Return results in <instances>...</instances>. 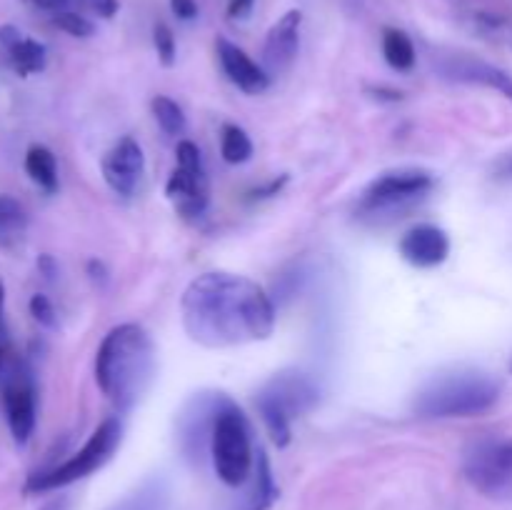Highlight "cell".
Segmentation results:
<instances>
[{
	"label": "cell",
	"instance_id": "ba28073f",
	"mask_svg": "<svg viewBox=\"0 0 512 510\" xmlns=\"http://www.w3.org/2000/svg\"><path fill=\"white\" fill-rule=\"evenodd\" d=\"M433 173L420 168H400L378 175L360 195V213H388V210L408 208L433 190Z\"/></svg>",
	"mask_w": 512,
	"mask_h": 510
},
{
	"label": "cell",
	"instance_id": "52a82bcc",
	"mask_svg": "<svg viewBox=\"0 0 512 510\" xmlns=\"http://www.w3.org/2000/svg\"><path fill=\"white\" fill-rule=\"evenodd\" d=\"M463 473L490 500H512V440L480 438L463 455Z\"/></svg>",
	"mask_w": 512,
	"mask_h": 510
},
{
	"label": "cell",
	"instance_id": "7c38bea8",
	"mask_svg": "<svg viewBox=\"0 0 512 510\" xmlns=\"http://www.w3.org/2000/svg\"><path fill=\"white\" fill-rule=\"evenodd\" d=\"M398 253L413 268H438L450 255V238L433 223H420L405 230L398 243Z\"/></svg>",
	"mask_w": 512,
	"mask_h": 510
},
{
	"label": "cell",
	"instance_id": "f546056e",
	"mask_svg": "<svg viewBox=\"0 0 512 510\" xmlns=\"http://www.w3.org/2000/svg\"><path fill=\"white\" fill-rule=\"evenodd\" d=\"M28 3L40 10H48V13H60V10H68L70 0H28Z\"/></svg>",
	"mask_w": 512,
	"mask_h": 510
},
{
	"label": "cell",
	"instance_id": "2e32d148",
	"mask_svg": "<svg viewBox=\"0 0 512 510\" xmlns=\"http://www.w3.org/2000/svg\"><path fill=\"white\" fill-rule=\"evenodd\" d=\"M250 478H253V483H250L248 495H245L243 503L235 510H270V505L278 498V485H275L273 468H270L265 450H255V465Z\"/></svg>",
	"mask_w": 512,
	"mask_h": 510
},
{
	"label": "cell",
	"instance_id": "8992f818",
	"mask_svg": "<svg viewBox=\"0 0 512 510\" xmlns=\"http://www.w3.org/2000/svg\"><path fill=\"white\" fill-rule=\"evenodd\" d=\"M120 438H123V425H120V420L115 418V415H110V418H105L103 423L93 430V435L85 440V445L78 453H73L68 460L53 465V468L30 475V478L25 480L23 490L30 495L48 493V490L65 488V485L75 483V480L88 478L90 473L100 470L110 458H113V453L120 445Z\"/></svg>",
	"mask_w": 512,
	"mask_h": 510
},
{
	"label": "cell",
	"instance_id": "7a4b0ae2",
	"mask_svg": "<svg viewBox=\"0 0 512 510\" xmlns=\"http://www.w3.org/2000/svg\"><path fill=\"white\" fill-rule=\"evenodd\" d=\"M155 378V343L138 323L115 325L95 355V380L118 410L140 403Z\"/></svg>",
	"mask_w": 512,
	"mask_h": 510
},
{
	"label": "cell",
	"instance_id": "603a6c76",
	"mask_svg": "<svg viewBox=\"0 0 512 510\" xmlns=\"http://www.w3.org/2000/svg\"><path fill=\"white\" fill-rule=\"evenodd\" d=\"M25 223H28V213L23 205L10 195H0V233L20 230Z\"/></svg>",
	"mask_w": 512,
	"mask_h": 510
},
{
	"label": "cell",
	"instance_id": "ffe728a7",
	"mask_svg": "<svg viewBox=\"0 0 512 510\" xmlns=\"http://www.w3.org/2000/svg\"><path fill=\"white\" fill-rule=\"evenodd\" d=\"M220 155L230 165L248 163L253 158V140L240 125H225L220 133Z\"/></svg>",
	"mask_w": 512,
	"mask_h": 510
},
{
	"label": "cell",
	"instance_id": "1f68e13d",
	"mask_svg": "<svg viewBox=\"0 0 512 510\" xmlns=\"http://www.w3.org/2000/svg\"><path fill=\"white\" fill-rule=\"evenodd\" d=\"M38 268H40V273L45 275V278H55V273H58V265H55V260L50 258V255H40Z\"/></svg>",
	"mask_w": 512,
	"mask_h": 510
},
{
	"label": "cell",
	"instance_id": "ac0fdd59",
	"mask_svg": "<svg viewBox=\"0 0 512 510\" xmlns=\"http://www.w3.org/2000/svg\"><path fill=\"white\" fill-rule=\"evenodd\" d=\"M10 60V68L15 70L18 75H35L40 70H45V63H48V50H45L43 43L33 38H25L20 35L10 48H5Z\"/></svg>",
	"mask_w": 512,
	"mask_h": 510
},
{
	"label": "cell",
	"instance_id": "cb8c5ba5",
	"mask_svg": "<svg viewBox=\"0 0 512 510\" xmlns=\"http://www.w3.org/2000/svg\"><path fill=\"white\" fill-rule=\"evenodd\" d=\"M153 43H155V50H158L160 63H163L165 68H170V65L175 63V53H178V45H175V35L173 30H170V25L165 23L155 25Z\"/></svg>",
	"mask_w": 512,
	"mask_h": 510
},
{
	"label": "cell",
	"instance_id": "5b68a950",
	"mask_svg": "<svg viewBox=\"0 0 512 510\" xmlns=\"http://www.w3.org/2000/svg\"><path fill=\"white\" fill-rule=\"evenodd\" d=\"M318 398L320 390L315 380L298 370H283L263 385L255 405L268 428L270 440L278 448H285L293 440V420L310 413L318 405Z\"/></svg>",
	"mask_w": 512,
	"mask_h": 510
},
{
	"label": "cell",
	"instance_id": "277c9868",
	"mask_svg": "<svg viewBox=\"0 0 512 510\" xmlns=\"http://www.w3.org/2000/svg\"><path fill=\"white\" fill-rule=\"evenodd\" d=\"M208 448L215 475L228 488H240L248 483L255 465L253 433L243 410L225 395H218Z\"/></svg>",
	"mask_w": 512,
	"mask_h": 510
},
{
	"label": "cell",
	"instance_id": "7402d4cb",
	"mask_svg": "<svg viewBox=\"0 0 512 510\" xmlns=\"http://www.w3.org/2000/svg\"><path fill=\"white\" fill-rule=\"evenodd\" d=\"M53 25L63 33L73 35V38H90L95 33L93 20L85 18L83 13H75V10H60L53 13Z\"/></svg>",
	"mask_w": 512,
	"mask_h": 510
},
{
	"label": "cell",
	"instance_id": "4316f807",
	"mask_svg": "<svg viewBox=\"0 0 512 510\" xmlns=\"http://www.w3.org/2000/svg\"><path fill=\"white\" fill-rule=\"evenodd\" d=\"M170 10H173L175 18L193 20L198 15V3L195 0H170Z\"/></svg>",
	"mask_w": 512,
	"mask_h": 510
},
{
	"label": "cell",
	"instance_id": "484cf974",
	"mask_svg": "<svg viewBox=\"0 0 512 510\" xmlns=\"http://www.w3.org/2000/svg\"><path fill=\"white\" fill-rule=\"evenodd\" d=\"M118 510H163V493L158 488H145L125 500Z\"/></svg>",
	"mask_w": 512,
	"mask_h": 510
},
{
	"label": "cell",
	"instance_id": "d6986e66",
	"mask_svg": "<svg viewBox=\"0 0 512 510\" xmlns=\"http://www.w3.org/2000/svg\"><path fill=\"white\" fill-rule=\"evenodd\" d=\"M383 55L388 65L400 73H408L415 65V45L405 30L385 28L383 30Z\"/></svg>",
	"mask_w": 512,
	"mask_h": 510
},
{
	"label": "cell",
	"instance_id": "44dd1931",
	"mask_svg": "<svg viewBox=\"0 0 512 510\" xmlns=\"http://www.w3.org/2000/svg\"><path fill=\"white\" fill-rule=\"evenodd\" d=\"M150 110H153V118L158 120V125L168 135L185 133L188 120H185L183 108H180L173 98H168V95H155V98L150 100Z\"/></svg>",
	"mask_w": 512,
	"mask_h": 510
},
{
	"label": "cell",
	"instance_id": "d6a6232c",
	"mask_svg": "<svg viewBox=\"0 0 512 510\" xmlns=\"http://www.w3.org/2000/svg\"><path fill=\"white\" fill-rule=\"evenodd\" d=\"M40 510H68V500L55 498V500H50V503H45Z\"/></svg>",
	"mask_w": 512,
	"mask_h": 510
},
{
	"label": "cell",
	"instance_id": "f1b7e54d",
	"mask_svg": "<svg viewBox=\"0 0 512 510\" xmlns=\"http://www.w3.org/2000/svg\"><path fill=\"white\" fill-rule=\"evenodd\" d=\"M255 0H230L228 3V15L230 18H245V15L253 10Z\"/></svg>",
	"mask_w": 512,
	"mask_h": 510
},
{
	"label": "cell",
	"instance_id": "e0dca14e",
	"mask_svg": "<svg viewBox=\"0 0 512 510\" xmlns=\"http://www.w3.org/2000/svg\"><path fill=\"white\" fill-rule=\"evenodd\" d=\"M25 173L28 178L38 185L45 193H55L60 185L58 180V160H55V153L45 145H30L25 150Z\"/></svg>",
	"mask_w": 512,
	"mask_h": 510
},
{
	"label": "cell",
	"instance_id": "8fae6325",
	"mask_svg": "<svg viewBox=\"0 0 512 510\" xmlns=\"http://www.w3.org/2000/svg\"><path fill=\"white\" fill-rule=\"evenodd\" d=\"M145 168L143 148L135 138L125 135L120 138L113 148L105 153L103 158V178L110 185V190L123 198H130L138 188V180Z\"/></svg>",
	"mask_w": 512,
	"mask_h": 510
},
{
	"label": "cell",
	"instance_id": "83f0119b",
	"mask_svg": "<svg viewBox=\"0 0 512 510\" xmlns=\"http://www.w3.org/2000/svg\"><path fill=\"white\" fill-rule=\"evenodd\" d=\"M93 13H98L100 18H113L118 13V0H83Z\"/></svg>",
	"mask_w": 512,
	"mask_h": 510
},
{
	"label": "cell",
	"instance_id": "3957f363",
	"mask_svg": "<svg viewBox=\"0 0 512 510\" xmlns=\"http://www.w3.org/2000/svg\"><path fill=\"white\" fill-rule=\"evenodd\" d=\"M500 400V383L485 373H453L435 378L413 400L418 418H473Z\"/></svg>",
	"mask_w": 512,
	"mask_h": 510
},
{
	"label": "cell",
	"instance_id": "d4e9b609",
	"mask_svg": "<svg viewBox=\"0 0 512 510\" xmlns=\"http://www.w3.org/2000/svg\"><path fill=\"white\" fill-rule=\"evenodd\" d=\"M28 308H30V315H33V320L38 325H43V328H48V330L58 328V313H55V305L50 303L48 295L35 293L33 298H30Z\"/></svg>",
	"mask_w": 512,
	"mask_h": 510
},
{
	"label": "cell",
	"instance_id": "4fadbf2b",
	"mask_svg": "<svg viewBox=\"0 0 512 510\" xmlns=\"http://www.w3.org/2000/svg\"><path fill=\"white\" fill-rule=\"evenodd\" d=\"M300 25H303V13L298 8L280 15L278 23L265 35L263 45V68L270 75H278L293 65L295 55L300 50Z\"/></svg>",
	"mask_w": 512,
	"mask_h": 510
},
{
	"label": "cell",
	"instance_id": "4dcf8cb0",
	"mask_svg": "<svg viewBox=\"0 0 512 510\" xmlns=\"http://www.w3.org/2000/svg\"><path fill=\"white\" fill-rule=\"evenodd\" d=\"M18 38L20 30L15 28V25H3V28H0V45H3V48H10Z\"/></svg>",
	"mask_w": 512,
	"mask_h": 510
},
{
	"label": "cell",
	"instance_id": "5bb4252c",
	"mask_svg": "<svg viewBox=\"0 0 512 510\" xmlns=\"http://www.w3.org/2000/svg\"><path fill=\"white\" fill-rule=\"evenodd\" d=\"M218 60L223 73L228 75V80L233 85H238L243 93L258 95L263 90L270 88V73L263 65L255 63L243 48H238L235 43H230L228 38H218Z\"/></svg>",
	"mask_w": 512,
	"mask_h": 510
},
{
	"label": "cell",
	"instance_id": "9a60e30c",
	"mask_svg": "<svg viewBox=\"0 0 512 510\" xmlns=\"http://www.w3.org/2000/svg\"><path fill=\"white\" fill-rule=\"evenodd\" d=\"M440 73L450 80H458V83L485 85V88L498 90V93L512 100V75L508 70L473 58V55H453V58L440 65Z\"/></svg>",
	"mask_w": 512,
	"mask_h": 510
},
{
	"label": "cell",
	"instance_id": "30bf717a",
	"mask_svg": "<svg viewBox=\"0 0 512 510\" xmlns=\"http://www.w3.org/2000/svg\"><path fill=\"white\" fill-rule=\"evenodd\" d=\"M3 410L15 443H28L35 433V423H38V400H35L33 373L23 363H13L5 375Z\"/></svg>",
	"mask_w": 512,
	"mask_h": 510
},
{
	"label": "cell",
	"instance_id": "6da1fadb",
	"mask_svg": "<svg viewBox=\"0 0 512 510\" xmlns=\"http://www.w3.org/2000/svg\"><path fill=\"white\" fill-rule=\"evenodd\" d=\"M180 315L185 333L205 348L268 340L275 330V305L263 285L225 270L190 280L180 298Z\"/></svg>",
	"mask_w": 512,
	"mask_h": 510
},
{
	"label": "cell",
	"instance_id": "836d02e7",
	"mask_svg": "<svg viewBox=\"0 0 512 510\" xmlns=\"http://www.w3.org/2000/svg\"><path fill=\"white\" fill-rule=\"evenodd\" d=\"M5 370V343H3V333H0V375Z\"/></svg>",
	"mask_w": 512,
	"mask_h": 510
},
{
	"label": "cell",
	"instance_id": "9c48e42d",
	"mask_svg": "<svg viewBox=\"0 0 512 510\" xmlns=\"http://www.w3.org/2000/svg\"><path fill=\"white\" fill-rule=\"evenodd\" d=\"M165 193L175 200V208L183 215H203L208 208V175H205V163L200 148L190 140H180L175 150V170L170 173Z\"/></svg>",
	"mask_w": 512,
	"mask_h": 510
},
{
	"label": "cell",
	"instance_id": "e575fe53",
	"mask_svg": "<svg viewBox=\"0 0 512 510\" xmlns=\"http://www.w3.org/2000/svg\"><path fill=\"white\" fill-rule=\"evenodd\" d=\"M500 173H503V175H510V178H512V155H510L508 160H505L503 165H500Z\"/></svg>",
	"mask_w": 512,
	"mask_h": 510
}]
</instances>
